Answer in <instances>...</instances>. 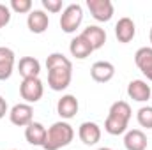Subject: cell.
Returning <instances> with one entry per match:
<instances>
[{"instance_id": "6da1fadb", "label": "cell", "mask_w": 152, "mask_h": 150, "mask_svg": "<svg viewBox=\"0 0 152 150\" xmlns=\"http://www.w3.org/2000/svg\"><path fill=\"white\" fill-rule=\"evenodd\" d=\"M131 120V106L126 101H117L110 106L108 117L104 120V131L112 136L127 133V125Z\"/></svg>"}, {"instance_id": "7a4b0ae2", "label": "cell", "mask_w": 152, "mask_h": 150, "mask_svg": "<svg viewBox=\"0 0 152 150\" xmlns=\"http://www.w3.org/2000/svg\"><path fill=\"white\" fill-rule=\"evenodd\" d=\"M75 138V129L71 127V124L60 120L55 122L48 133H46V141L42 145L44 150H60L62 147H67Z\"/></svg>"}, {"instance_id": "3957f363", "label": "cell", "mask_w": 152, "mask_h": 150, "mask_svg": "<svg viewBox=\"0 0 152 150\" xmlns=\"http://www.w3.org/2000/svg\"><path fill=\"white\" fill-rule=\"evenodd\" d=\"M83 21V9L80 4H71L67 5L64 11H62V16H60V28L62 32L66 34H73L80 28Z\"/></svg>"}, {"instance_id": "277c9868", "label": "cell", "mask_w": 152, "mask_h": 150, "mask_svg": "<svg viewBox=\"0 0 152 150\" xmlns=\"http://www.w3.org/2000/svg\"><path fill=\"white\" fill-rule=\"evenodd\" d=\"M42 94H44V85L39 78H27L20 85V95L27 104H34L41 101Z\"/></svg>"}, {"instance_id": "5b68a950", "label": "cell", "mask_w": 152, "mask_h": 150, "mask_svg": "<svg viewBox=\"0 0 152 150\" xmlns=\"http://www.w3.org/2000/svg\"><path fill=\"white\" fill-rule=\"evenodd\" d=\"M9 120L11 124L18 125V127H27L28 124L34 122V110L30 104L27 103H20V104H14L9 111Z\"/></svg>"}, {"instance_id": "8992f818", "label": "cell", "mask_w": 152, "mask_h": 150, "mask_svg": "<svg viewBox=\"0 0 152 150\" xmlns=\"http://www.w3.org/2000/svg\"><path fill=\"white\" fill-rule=\"evenodd\" d=\"M87 9L96 21H110L113 16V4L110 0H87Z\"/></svg>"}, {"instance_id": "52a82bcc", "label": "cell", "mask_w": 152, "mask_h": 150, "mask_svg": "<svg viewBox=\"0 0 152 150\" xmlns=\"http://www.w3.org/2000/svg\"><path fill=\"white\" fill-rule=\"evenodd\" d=\"M73 69H51L48 71V87L55 92H62L71 85Z\"/></svg>"}, {"instance_id": "ba28073f", "label": "cell", "mask_w": 152, "mask_h": 150, "mask_svg": "<svg viewBox=\"0 0 152 150\" xmlns=\"http://www.w3.org/2000/svg\"><path fill=\"white\" fill-rule=\"evenodd\" d=\"M134 36H136L134 21L131 18H127V16L120 18L117 21V25H115V37H117V41L122 42V44H127V42H131L134 39Z\"/></svg>"}, {"instance_id": "9c48e42d", "label": "cell", "mask_w": 152, "mask_h": 150, "mask_svg": "<svg viewBox=\"0 0 152 150\" xmlns=\"http://www.w3.org/2000/svg\"><path fill=\"white\" fill-rule=\"evenodd\" d=\"M27 27L32 34H44L50 27V18L44 11L34 9L32 12H28L27 16Z\"/></svg>"}, {"instance_id": "30bf717a", "label": "cell", "mask_w": 152, "mask_h": 150, "mask_svg": "<svg viewBox=\"0 0 152 150\" xmlns=\"http://www.w3.org/2000/svg\"><path fill=\"white\" fill-rule=\"evenodd\" d=\"M151 85H147V81L143 79H133L127 85V95L129 99L136 101V103H147L151 99Z\"/></svg>"}, {"instance_id": "8fae6325", "label": "cell", "mask_w": 152, "mask_h": 150, "mask_svg": "<svg viewBox=\"0 0 152 150\" xmlns=\"http://www.w3.org/2000/svg\"><path fill=\"white\" fill-rule=\"evenodd\" d=\"M134 64L149 81H152V48L143 46L134 53Z\"/></svg>"}, {"instance_id": "7c38bea8", "label": "cell", "mask_w": 152, "mask_h": 150, "mask_svg": "<svg viewBox=\"0 0 152 150\" xmlns=\"http://www.w3.org/2000/svg\"><path fill=\"white\" fill-rule=\"evenodd\" d=\"M78 136L83 141V145L92 147L101 140V127L96 122H83L78 129Z\"/></svg>"}, {"instance_id": "4fadbf2b", "label": "cell", "mask_w": 152, "mask_h": 150, "mask_svg": "<svg viewBox=\"0 0 152 150\" xmlns=\"http://www.w3.org/2000/svg\"><path fill=\"white\" fill-rule=\"evenodd\" d=\"M80 36L92 46L94 51L96 50H101L104 46V42H106V32H104V28H101L97 25H88L87 28H83V32Z\"/></svg>"}, {"instance_id": "5bb4252c", "label": "cell", "mask_w": 152, "mask_h": 150, "mask_svg": "<svg viewBox=\"0 0 152 150\" xmlns=\"http://www.w3.org/2000/svg\"><path fill=\"white\" fill-rule=\"evenodd\" d=\"M90 76L97 83H108L110 79H113V76H115V66L112 62L99 60V62H96L90 67Z\"/></svg>"}, {"instance_id": "9a60e30c", "label": "cell", "mask_w": 152, "mask_h": 150, "mask_svg": "<svg viewBox=\"0 0 152 150\" xmlns=\"http://www.w3.org/2000/svg\"><path fill=\"white\" fill-rule=\"evenodd\" d=\"M14 62H16V55L11 48L0 46V81H5L12 76L14 71Z\"/></svg>"}, {"instance_id": "2e32d148", "label": "cell", "mask_w": 152, "mask_h": 150, "mask_svg": "<svg viewBox=\"0 0 152 150\" xmlns=\"http://www.w3.org/2000/svg\"><path fill=\"white\" fill-rule=\"evenodd\" d=\"M46 133L48 129L41 124V122H32L25 127V138L30 145L34 147H42L46 141Z\"/></svg>"}, {"instance_id": "e0dca14e", "label": "cell", "mask_w": 152, "mask_h": 150, "mask_svg": "<svg viewBox=\"0 0 152 150\" xmlns=\"http://www.w3.org/2000/svg\"><path fill=\"white\" fill-rule=\"evenodd\" d=\"M78 108H80L78 99H76L75 95H71V94L62 95V97L58 99V103H57V113H58L64 120L73 118L76 113H78Z\"/></svg>"}, {"instance_id": "ac0fdd59", "label": "cell", "mask_w": 152, "mask_h": 150, "mask_svg": "<svg viewBox=\"0 0 152 150\" xmlns=\"http://www.w3.org/2000/svg\"><path fill=\"white\" fill-rule=\"evenodd\" d=\"M126 150H145L147 149V136L140 129H131L124 136Z\"/></svg>"}, {"instance_id": "d6986e66", "label": "cell", "mask_w": 152, "mask_h": 150, "mask_svg": "<svg viewBox=\"0 0 152 150\" xmlns=\"http://www.w3.org/2000/svg\"><path fill=\"white\" fill-rule=\"evenodd\" d=\"M18 73L23 76V79H27V78H39L41 64H39L37 58H34V57H23L18 62Z\"/></svg>"}, {"instance_id": "ffe728a7", "label": "cell", "mask_w": 152, "mask_h": 150, "mask_svg": "<svg viewBox=\"0 0 152 150\" xmlns=\"http://www.w3.org/2000/svg\"><path fill=\"white\" fill-rule=\"evenodd\" d=\"M69 51H71V55L78 58V60H85L87 57H90L92 55V46L85 41V39L81 37V36H76L73 41H71V44H69Z\"/></svg>"}, {"instance_id": "44dd1931", "label": "cell", "mask_w": 152, "mask_h": 150, "mask_svg": "<svg viewBox=\"0 0 152 150\" xmlns=\"http://www.w3.org/2000/svg\"><path fill=\"white\" fill-rule=\"evenodd\" d=\"M46 69H73V62L64 53H51L46 58Z\"/></svg>"}, {"instance_id": "7402d4cb", "label": "cell", "mask_w": 152, "mask_h": 150, "mask_svg": "<svg viewBox=\"0 0 152 150\" xmlns=\"http://www.w3.org/2000/svg\"><path fill=\"white\" fill-rule=\"evenodd\" d=\"M136 120L142 127L145 129H152V106H143L136 113Z\"/></svg>"}, {"instance_id": "603a6c76", "label": "cell", "mask_w": 152, "mask_h": 150, "mask_svg": "<svg viewBox=\"0 0 152 150\" xmlns=\"http://www.w3.org/2000/svg\"><path fill=\"white\" fill-rule=\"evenodd\" d=\"M11 11L18 14L32 12V0H11Z\"/></svg>"}, {"instance_id": "cb8c5ba5", "label": "cell", "mask_w": 152, "mask_h": 150, "mask_svg": "<svg viewBox=\"0 0 152 150\" xmlns=\"http://www.w3.org/2000/svg\"><path fill=\"white\" fill-rule=\"evenodd\" d=\"M42 7L48 11V12H60L62 11V0H42Z\"/></svg>"}, {"instance_id": "d4e9b609", "label": "cell", "mask_w": 152, "mask_h": 150, "mask_svg": "<svg viewBox=\"0 0 152 150\" xmlns=\"http://www.w3.org/2000/svg\"><path fill=\"white\" fill-rule=\"evenodd\" d=\"M11 21V9L4 4H0V28H4Z\"/></svg>"}, {"instance_id": "484cf974", "label": "cell", "mask_w": 152, "mask_h": 150, "mask_svg": "<svg viewBox=\"0 0 152 150\" xmlns=\"http://www.w3.org/2000/svg\"><path fill=\"white\" fill-rule=\"evenodd\" d=\"M5 113H7V101L0 95V118H4Z\"/></svg>"}, {"instance_id": "4316f807", "label": "cell", "mask_w": 152, "mask_h": 150, "mask_svg": "<svg viewBox=\"0 0 152 150\" xmlns=\"http://www.w3.org/2000/svg\"><path fill=\"white\" fill-rule=\"evenodd\" d=\"M97 150H112V149H108V147H101V149H97Z\"/></svg>"}, {"instance_id": "83f0119b", "label": "cell", "mask_w": 152, "mask_h": 150, "mask_svg": "<svg viewBox=\"0 0 152 150\" xmlns=\"http://www.w3.org/2000/svg\"><path fill=\"white\" fill-rule=\"evenodd\" d=\"M149 39H151V42H152V28H151V34H149Z\"/></svg>"}, {"instance_id": "f1b7e54d", "label": "cell", "mask_w": 152, "mask_h": 150, "mask_svg": "<svg viewBox=\"0 0 152 150\" xmlns=\"http://www.w3.org/2000/svg\"><path fill=\"white\" fill-rule=\"evenodd\" d=\"M12 150H16V149H12Z\"/></svg>"}]
</instances>
